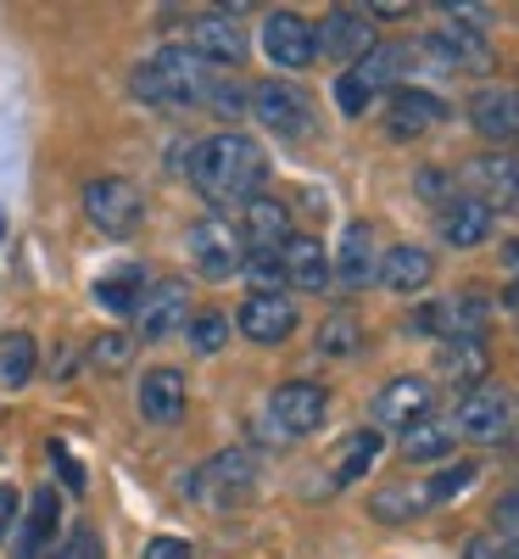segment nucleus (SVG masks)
Masks as SVG:
<instances>
[{
	"instance_id": "nucleus-35",
	"label": "nucleus",
	"mask_w": 519,
	"mask_h": 559,
	"mask_svg": "<svg viewBox=\"0 0 519 559\" xmlns=\"http://www.w3.org/2000/svg\"><path fill=\"white\" fill-rule=\"evenodd\" d=\"M374 521H413L419 515V509H431V503H424V487H386V492H374Z\"/></svg>"
},
{
	"instance_id": "nucleus-24",
	"label": "nucleus",
	"mask_w": 519,
	"mask_h": 559,
	"mask_svg": "<svg viewBox=\"0 0 519 559\" xmlns=\"http://www.w3.org/2000/svg\"><path fill=\"white\" fill-rule=\"evenodd\" d=\"M486 369H492L486 342H442V353H436V376H442V386H458V392L486 386Z\"/></svg>"
},
{
	"instance_id": "nucleus-32",
	"label": "nucleus",
	"mask_w": 519,
	"mask_h": 559,
	"mask_svg": "<svg viewBox=\"0 0 519 559\" xmlns=\"http://www.w3.org/2000/svg\"><path fill=\"white\" fill-rule=\"evenodd\" d=\"M241 274L257 286V297H274L279 286H286V263H279V252H274V247H246Z\"/></svg>"
},
{
	"instance_id": "nucleus-44",
	"label": "nucleus",
	"mask_w": 519,
	"mask_h": 559,
	"mask_svg": "<svg viewBox=\"0 0 519 559\" xmlns=\"http://www.w3.org/2000/svg\"><path fill=\"white\" fill-rule=\"evenodd\" d=\"M51 459H57V464H62V481H68V487H73V492H84V471H79V464H73V459H68V448H62V442H51Z\"/></svg>"
},
{
	"instance_id": "nucleus-40",
	"label": "nucleus",
	"mask_w": 519,
	"mask_h": 559,
	"mask_svg": "<svg viewBox=\"0 0 519 559\" xmlns=\"http://www.w3.org/2000/svg\"><path fill=\"white\" fill-rule=\"evenodd\" d=\"M57 559H101V537L84 526V532H73V537H68V548H62Z\"/></svg>"
},
{
	"instance_id": "nucleus-27",
	"label": "nucleus",
	"mask_w": 519,
	"mask_h": 559,
	"mask_svg": "<svg viewBox=\"0 0 519 559\" xmlns=\"http://www.w3.org/2000/svg\"><path fill=\"white\" fill-rule=\"evenodd\" d=\"M241 224H246V241L252 247H286L297 229H291V207L279 202V197H252L246 207H241Z\"/></svg>"
},
{
	"instance_id": "nucleus-3",
	"label": "nucleus",
	"mask_w": 519,
	"mask_h": 559,
	"mask_svg": "<svg viewBox=\"0 0 519 559\" xmlns=\"http://www.w3.org/2000/svg\"><path fill=\"white\" fill-rule=\"evenodd\" d=\"M402 68H408V51H402V45H374L363 62L341 68V79H336V107H341L347 118H363L374 102L386 96V90H397Z\"/></svg>"
},
{
	"instance_id": "nucleus-36",
	"label": "nucleus",
	"mask_w": 519,
	"mask_h": 559,
	"mask_svg": "<svg viewBox=\"0 0 519 559\" xmlns=\"http://www.w3.org/2000/svg\"><path fill=\"white\" fill-rule=\"evenodd\" d=\"M207 112H218V118H241V112H252V90L234 79V73H218L213 90H207Z\"/></svg>"
},
{
	"instance_id": "nucleus-30",
	"label": "nucleus",
	"mask_w": 519,
	"mask_h": 559,
	"mask_svg": "<svg viewBox=\"0 0 519 559\" xmlns=\"http://www.w3.org/2000/svg\"><path fill=\"white\" fill-rule=\"evenodd\" d=\"M381 448H386V437L374 431V426L352 431V437L341 442V453H336V487H352V481H363V476L374 471V459H381Z\"/></svg>"
},
{
	"instance_id": "nucleus-12",
	"label": "nucleus",
	"mask_w": 519,
	"mask_h": 559,
	"mask_svg": "<svg viewBox=\"0 0 519 559\" xmlns=\"http://www.w3.org/2000/svg\"><path fill=\"white\" fill-rule=\"evenodd\" d=\"M263 51H268V62H279L286 73H302L318 57V34H313V23L302 12L279 7V12L263 17Z\"/></svg>"
},
{
	"instance_id": "nucleus-14",
	"label": "nucleus",
	"mask_w": 519,
	"mask_h": 559,
	"mask_svg": "<svg viewBox=\"0 0 519 559\" xmlns=\"http://www.w3.org/2000/svg\"><path fill=\"white\" fill-rule=\"evenodd\" d=\"M184 34H191V51L213 68V62H224V68H234L246 57V34H241V12L234 7H224V12H196L191 23H184Z\"/></svg>"
},
{
	"instance_id": "nucleus-46",
	"label": "nucleus",
	"mask_w": 519,
	"mask_h": 559,
	"mask_svg": "<svg viewBox=\"0 0 519 559\" xmlns=\"http://www.w3.org/2000/svg\"><path fill=\"white\" fill-rule=\"evenodd\" d=\"M12 521H17V487H0V537L12 532Z\"/></svg>"
},
{
	"instance_id": "nucleus-21",
	"label": "nucleus",
	"mask_w": 519,
	"mask_h": 559,
	"mask_svg": "<svg viewBox=\"0 0 519 559\" xmlns=\"http://www.w3.org/2000/svg\"><path fill=\"white\" fill-rule=\"evenodd\" d=\"M492 224H497V213H492L486 202H475L469 191L447 197V207L436 213V229H442V241H447V247H458V252H469V247L492 241Z\"/></svg>"
},
{
	"instance_id": "nucleus-2",
	"label": "nucleus",
	"mask_w": 519,
	"mask_h": 559,
	"mask_svg": "<svg viewBox=\"0 0 519 559\" xmlns=\"http://www.w3.org/2000/svg\"><path fill=\"white\" fill-rule=\"evenodd\" d=\"M218 68H207L191 45H168V51L146 57L129 73V96L146 107H207Z\"/></svg>"
},
{
	"instance_id": "nucleus-50",
	"label": "nucleus",
	"mask_w": 519,
	"mask_h": 559,
	"mask_svg": "<svg viewBox=\"0 0 519 559\" xmlns=\"http://www.w3.org/2000/svg\"><path fill=\"white\" fill-rule=\"evenodd\" d=\"M503 559H519V543H503Z\"/></svg>"
},
{
	"instance_id": "nucleus-25",
	"label": "nucleus",
	"mask_w": 519,
	"mask_h": 559,
	"mask_svg": "<svg viewBox=\"0 0 519 559\" xmlns=\"http://www.w3.org/2000/svg\"><path fill=\"white\" fill-rule=\"evenodd\" d=\"M140 414H146L152 426H173V419L184 414V376L179 369L157 364V369L140 376Z\"/></svg>"
},
{
	"instance_id": "nucleus-34",
	"label": "nucleus",
	"mask_w": 519,
	"mask_h": 559,
	"mask_svg": "<svg viewBox=\"0 0 519 559\" xmlns=\"http://www.w3.org/2000/svg\"><path fill=\"white\" fill-rule=\"evenodd\" d=\"M140 269H129V274H107L101 286H96V297H101V308H112V313H129L134 319V308H140V297H146V286H140Z\"/></svg>"
},
{
	"instance_id": "nucleus-19",
	"label": "nucleus",
	"mask_w": 519,
	"mask_h": 559,
	"mask_svg": "<svg viewBox=\"0 0 519 559\" xmlns=\"http://www.w3.org/2000/svg\"><path fill=\"white\" fill-rule=\"evenodd\" d=\"M469 123H475L486 140H503V146H519V84H486L469 96Z\"/></svg>"
},
{
	"instance_id": "nucleus-20",
	"label": "nucleus",
	"mask_w": 519,
	"mask_h": 559,
	"mask_svg": "<svg viewBox=\"0 0 519 559\" xmlns=\"http://www.w3.org/2000/svg\"><path fill=\"white\" fill-rule=\"evenodd\" d=\"M424 57H431V68H447V73H486L492 68V45H486V34H469V28H442V34H431L419 45Z\"/></svg>"
},
{
	"instance_id": "nucleus-23",
	"label": "nucleus",
	"mask_w": 519,
	"mask_h": 559,
	"mask_svg": "<svg viewBox=\"0 0 519 559\" xmlns=\"http://www.w3.org/2000/svg\"><path fill=\"white\" fill-rule=\"evenodd\" d=\"M431 274H436V258L424 252V247H408V241H402V247H391V252L381 258V269H374V286L413 297V292L431 286Z\"/></svg>"
},
{
	"instance_id": "nucleus-4",
	"label": "nucleus",
	"mask_w": 519,
	"mask_h": 559,
	"mask_svg": "<svg viewBox=\"0 0 519 559\" xmlns=\"http://www.w3.org/2000/svg\"><path fill=\"white\" fill-rule=\"evenodd\" d=\"M257 476H263V459L252 448H224V453H213L202 471L191 476V498H202L213 515H218V509L246 503L252 487H257Z\"/></svg>"
},
{
	"instance_id": "nucleus-26",
	"label": "nucleus",
	"mask_w": 519,
	"mask_h": 559,
	"mask_svg": "<svg viewBox=\"0 0 519 559\" xmlns=\"http://www.w3.org/2000/svg\"><path fill=\"white\" fill-rule=\"evenodd\" d=\"M279 263H286V286L297 292H329V258H324V241L313 236H291L279 247Z\"/></svg>"
},
{
	"instance_id": "nucleus-18",
	"label": "nucleus",
	"mask_w": 519,
	"mask_h": 559,
	"mask_svg": "<svg viewBox=\"0 0 519 559\" xmlns=\"http://www.w3.org/2000/svg\"><path fill=\"white\" fill-rule=\"evenodd\" d=\"M234 324H241V336L257 342V347H279V342H291L297 331V302L286 292H274V297H246L241 313H234Z\"/></svg>"
},
{
	"instance_id": "nucleus-5",
	"label": "nucleus",
	"mask_w": 519,
	"mask_h": 559,
	"mask_svg": "<svg viewBox=\"0 0 519 559\" xmlns=\"http://www.w3.org/2000/svg\"><path fill=\"white\" fill-rule=\"evenodd\" d=\"M486 324H492V302L481 292H458V297L413 308L408 331L436 336V342H486Z\"/></svg>"
},
{
	"instance_id": "nucleus-51",
	"label": "nucleus",
	"mask_w": 519,
	"mask_h": 559,
	"mask_svg": "<svg viewBox=\"0 0 519 559\" xmlns=\"http://www.w3.org/2000/svg\"><path fill=\"white\" fill-rule=\"evenodd\" d=\"M0 229H7V224H0Z\"/></svg>"
},
{
	"instance_id": "nucleus-39",
	"label": "nucleus",
	"mask_w": 519,
	"mask_h": 559,
	"mask_svg": "<svg viewBox=\"0 0 519 559\" xmlns=\"http://www.w3.org/2000/svg\"><path fill=\"white\" fill-rule=\"evenodd\" d=\"M184 324H191V347H196V353H218V347L229 342V319H224L218 308H207V313H191Z\"/></svg>"
},
{
	"instance_id": "nucleus-31",
	"label": "nucleus",
	"mask_w": 519,
	"mask_h": 559,
	"mask_svg": "<svg viewBox=\"0 0 519 559\" xmlns=\"http://www.w3.org/2000/svg\"><path fill=\"white\" fill-rule=\"evenodd\" d=\"M34 369H39V347H34L28 331H7V336H0V386L23 392L34 381Z\"/></svg>"
},
{
	"instance_id": "nucleus-10",
	"label": "nucleus",
	"mask_w": 519,
	"mask_h": 559,
	"mask_svg": "<svg viewBox=\"0 0 519 559\" xmlns=\"http://www.w3.org/2000/svg\"><path fill=\"white\" fill-rule=\"evenodd\" d=\"M431 408H436V386L424 381V376H397V381H386L381 392H374V403H369V414H374V431H408V426H419V419H431Z\"/></svg>"
},
{
	"instance_id": "nucleus-37",
	"label": "nucleus",
	"mask_w": 519,
	"mask_h": 559,
	"mask_svg": "<svg viewBox=\"0 0 519 559\" xmlns=\"http://www.w3.org/2000/svg\"><path fill=\"white\" fill-rule=\"evenodd\" d=\"M134 347H140V342H134L129 331H107V336L89 342V353H84V358L96 364V369H129V364H134Z\"/></svg>"
},
{
	"instance_id": "nucleus-22",
	"label": "nucleus",
	"mask_w": 519,
	"mask_h": 559,
	"mask_svg": "<svg viewBox=\"0 0 519 559\" xmlns=\"http://www.w3.org/2000/svg\"><path fill=\"white\" fill-rule=\"evenodd\" d=\"M374 269H381L374 229L369 224H347V236L336 247V263H329V280H336L341 292H363V286H374Z\"/></svg>"
},
{
	"instance_id": "nucleus-28",
	"label": "nucleus",
	"mask_w": 519,
	"mask_h": 559,
	"mask_svg": "<svg viewBox=\"0 0 519 559\" xmlns=\"http://www.w3.org/2000/svg\"><path fill=\"white\" fill-rule=\"evenodd\" d=\"M57 526H62V498H57V487H39L34 492V509H28V526L17 537V559H45Z\"/></svg>"
},
{
	"instance_id": "nucleus-48",
	"label": "nucleus",
	"mask_w": 519,
	"mask_h": 559,
	"mask_svg": "<svg viewBox=\"0 0 519 559\" xmlns=\"http://www.w3.org/2000/svg\"><path fill=\"white\" fill-rule=\"evenodd\" d=\"M413 7H386V0H381V7H369V17H408Z\"/></svg>"
},
{
	"instance_id": "nucleus-45",
	"label": "nucleus",
	"mask_w": 519,
	"mask_h": 559,
	"mask_svg": "<svg viewBox=\"0 0 519 559\" xmlns=\"http://www.w3.org/2000/svg\"><path fill=\"white\" fill-rule=\"evenodd\" d=\"M463 559H503V543L481 532V537H469V548H463Z\"/></svg>"
},
{
	"instance_id": "nucleus-9",
	"label": "nucleus",
	"mask_w": 519,
	"mask_h": 559,
	"mask_svg": "<svg viewBox=\"0 0 519 559\" xmlns=\"http://www.w3.org/2000/svg\"><path fill=\"white\" fill-rule=\"evenodd\" d=\"M519 426V403L503 392V386H475V392H463L458 397V414H452V431L463 442H508Z\"/></svg>"
},
{
	"instance_id": "nucleus-49",
	"label": "nucleus",
	"mask_w": 519,
	"mask_h": 559,
	"mask_svg": "<svg viewBox=\"0 0 519 559\" xmlns=\"http://www.w3.org/2000/svg\"><path fill=\"white\" fill-rule=\"evenodd\" d=\"M503 308L514 313V324H519V286H508V297H503Z\"/></svg>"
},
{
	"instance_id": "nucleus-17",
	"label": "nucleus",
	"mask_w": 519,
	"mask_h": 559,
	"mask_svg": "<svg viewBox=\"0 0 519 559\" xmlns=\"http://www.w3.org/2000/svg\"><path fill=\"white\" fill-rule=\"evenodd\" d=\"M191 263H196V274L202 280H229V274H241V241H234V229L224 224V218H196L191 224Z\"/></svg>"
},
{
	"instance_id": "nucleus-29",
	"label": "nucleus",
	"mask_w": 519,
	"mask_h": 559,
	"mask_svg": "<svg viewBox=\"0 0 519 559\" xmlns=\"http://www.w3.org/2000/svg\"><path fill=\"white\" fill-rule=\"evenodd\" d=\"M402 453L413 459V464H442L447 453H452V442H458V431H452V419H419V426H408L402 437Z\"/></svg>"
},
{
	"instance_id": "nucleus-16",
	"label": "nucleus",
	"mask_w": 519,
	"mask_h": 559,
	"mask_svg": "<svg viewBox=\"0 0 519 559\" xmlns=\"http://www.w3.org/2000/svg\"><path fill=\"white\" fill-rule=\"evenodd\" d=\"M436 123H447V102L436 96V90H419V84L391 90V102H386V134L391 140H419Z\"/></svg>"
},
{
	"instance_id": "nucleus-41",
	"label": "nucleus",
	"mask_w": 519,
	"mask_h": 559,
	"mask_svg": "<svg viewBox=\"0 0 519 559\" xmlns=\"http://www.w3.org/2000/svg\"><path fill=\"white\" fill-rule=\"evenodd\" d=\"M146 559H196V548L184 537H152L146 543Z\"/></svg>"
},
{
	"instance_id": "nucleus-7",
	"label": "nucleus",
	"mask_w": 519,
	"mask_h": 559,
	"mask_svg": "<svg viewBox=\"0 0 519 559\" xmlns=\"http://www.w3.org/2000/svg\"><path fill=\"white\" fill-rule=\"evenodd\" d=\"M84 218L101 229V236H112V241H129L140 224H146V197L134 191L129 179H118V174H101V179H89L84 185Z\"/></svg>"
},
{
	"instance_id": "nucleus-33",
	"label": "nucleus",
	"mask_w": 519,
	"mask_h": 559,
	"mask_svg": "<svg viewBox=\"0 0 519 559\" xmlns=\"http://www.w3.org/2000/svg\"><path fill=\"white\" fill-rule=\"evenodd\" d=\"M475 476H481V464H469V459L442 464L431 481H419V487H424V503H447V498H458L463 487H475Z\"/></svg>"
},
{
	"instance_id": "nucleus-13",
	"label": "nucleus",
	"mask_w": 519,
	"mask_h": 559,
	"mask_svg": "<svg viewBox=\"0 0 519 559\" xmlns=\"http://www.w3.org/2000/svg\"><path fill=\"white\" fill-rule=\"evenodd\" d=\"M184 319H191V292H184L179 280H152L140 308H134V342H162Z\"/></svg>"
},
{
	"instance_id": "nucleus-47",
	"label": "nucleus",
	"mask_w": 519,
	"mask_h": 559,
	"mask_svg": "<svg viewBox=\"0 0 519 559\" xmlns=\"http://www.w3.org/2000/svg\"><path fill=\"white\" fill-rule=\"evenodd\" d=\"M503 263H508V274H514V280H519V236H514V241H508V247H503Z\"/></svg>"
},
{
	"instance_id": "nucleus-11",
	"label": "nucleus",
	"mask_w": 519,
	"mask_h": 559,
	"mask_svg": "<svg viewBox=\"0 0 519 559\" xmlns=\"http://www.w3.org/2000/svg\"><path fill=\"white\" fill-rule=\"evenodd\" d=\"M313 34H318V57L347 62V68L374 51V17H369V7H336V12H324V23Z\"/></svg>"
},
{
	"instance_id": "nucleus-43",
	"label": "nucleus",
	"mask_w": 519,
	"mask_h": 559,
	"mask_svg": "<svg viewBox=\"0 0 519 559\" xmlns=\"http://www.w3.org/2000/svg\"><path fill=\"white\" fill-rule=\"evenodd\" d=\"M492 521H497V532H514V537H519V487L497 498V515H492Z\"/></svg>"
},
{
	"instance_id": "nucleus-6",
	"label": "nucleus",
	"mask_w": 519,
	"mask_h": 559,
	"mask_svg": "<svg viewBox=\"0 0 519 559\" xmlns=\"http://www.w3.org/2000/svg\"><path fill=\"white\" fill-rule=\"evenodd\" d=\"M324 414H329V392H324L318 381H286V386H274L268 419L257 426V437H268V442L307 437V431L324 426Z\"/></svg>"
},
{
	"instance_id": "nucleus-38",
	"label": "nucleus",
	"mask_w": 519,
	"mask_h": 559,
	"mask_svg": "<svg viewBox=\"0 0 519 559\" xmlns=\"http://www.w3.org/2000/svg\"><path fill=\"white\" fill-rule=\"evenodd\" d=\"M358 319H347V313H336V319H324L318 324V353H329V358H347V353H358Z\"/></svg>"
},
{
	"instance_id": "nucleus-8",
	"label": "nucleus",
	"mask_w": 519,
	"mask_h": 559,
	"mask_svg": "<svg viewBox=\"0 0 519 559\" xmlns=\"http://www.w3.org/2000/svg\"><path fill=\"white\" fill-rule=\"evenodd\" d=\"M252 118L279 140H302L313 134V96L291 79H263L252 84Z\"/></svg>"
},
{
	"instance_id": "nucleus-42",
	"label": "nucleus",
	"mask_w": 519,
	"mask_h": 559,
	"mask_svg": "<svg viewBox=\"0 0 519 559\" xmlns=\"http://www.w3.org/2000/svg\"><path fill=\"white\" fill-rule=\"evenodd\" d=\"M419 191H424V202H431V207L442 213V207H447V174L424 168V174H419Z\"/></svg>"
},
{
	"instance_id": "nucleus-1",
	"label": "nucleus",
	"mask_w": 519,
	"mask_h": 559,
	"mask_svg": "<svg viewBox=\"0 0 519 559\" xmlns=\"http://www.w3.org/2000/svg\"><path fill=\"white\" fill-rule=\"evenodd\" d=\"M184 174H191V185L218 213L224 207H246L263 191V179H268V152L241 129H218V134H207V140L191 146V168Z\"/></svg>"
},
{
	"instance_id": "nucleus-15",
	"label": "nucleus",
	"mask_w": 519,
	"mask_h": 559,
	"mask_svg": "<svg viewBox=\"0 0 519 559\" xmlns=\"http://www.w3.org/2000/svg\"><path fill=\"white\" fill-rule=\"evenodd\" d=\"M469 197L486 202L492 213H519V157L514 152H486L463 168Z\"/></svg>"
}]
</instances>
